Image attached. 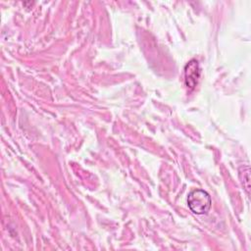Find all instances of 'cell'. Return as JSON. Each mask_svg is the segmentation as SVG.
<instances>
[{
    "label": "cell",
    "mask_w": 251,
    "mask_h": 251,
    "mask_svg": "<svg viewBox=\"0 0 251 251\" xmlns=\"http://www.w3.org/2000/svg\"><path fill=\"white\" fill-rule=\"evenodd\" d=\"M187 204L194 214L204 215L209 212L212 200L207 191L203 189H194L187 196Z\"/></svg>",
    "instance_id": "cell-1"
},
{
    "label": "cell",
    "mask_w": 251,
    "mask_h": 251,
    "mask_svg": "<svg viewBox=\"0 0 251 251\" xmlns=\"http://www.w3.org/2000/svg\"><path fill=\"white\" fill-rule=\"evenodd\" d=\"M184 80H185V85L187 88L190 90L194 89L198 79L200 77V68L199 64L196 60H191L189 63L185 66L184 68Z\"/></svg>",
    "instance_id": "cell-2"
}]
</instances>
